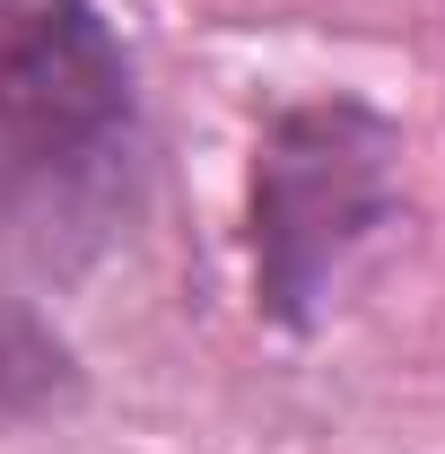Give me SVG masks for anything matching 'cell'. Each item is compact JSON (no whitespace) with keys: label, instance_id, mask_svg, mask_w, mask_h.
Masks as SVG:
<instances>
[{"label":"cell","instance_id":"cell-2","mask_svg":"<svg viewBox=\"0 0 445 454\" xmlns=\"http://www.w3.org/2000/svg\"><path fill=\"white\" fill-rule=\"evenodd\" d=\"M140 79L105 0H0V201L88 210L131 158Z\"/></svg>","mask_w":445,"mask_h":454},{"label":"cell","instance_id":"cell-1","mask_svg":"<svg viewBox=\"0 0 445 454\" xmlns=\"http://www.w3.org/2000/svg\"><path fill=\"white\" fill-rule=\"evenodd\" d=\"M402 227V131L367 97H297L262 122L245 175L254 306L279 333L332 324Z\"/></svg>","mask_w":445,"mask_h":454},{"label":"cell","instance_id":"cell-3","mask_svg":"<svg viewBox=\"0 0 445 454\" xmlns=\"http://www.w3.org/2000/svg\"><path fill=\"white\" fill-rule=\"evenodd\" d=\"M61 385V349L53 333L35 324V315H18V306H0V419H18V411H44Z\"/></svg>","mask_w":445,"mask_h":454}]
</instances>
